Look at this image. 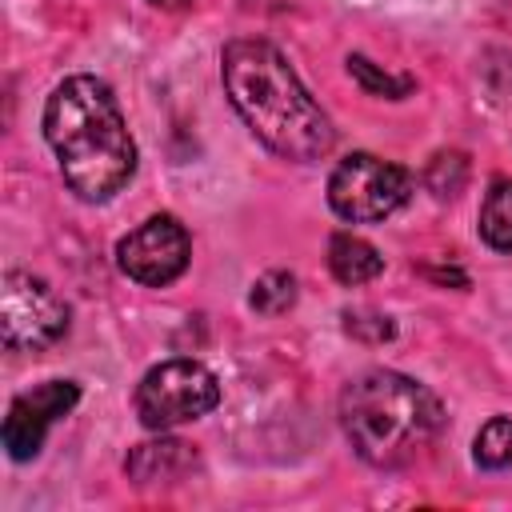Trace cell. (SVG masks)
Listing matches in <instances>:
<instances>
[{"label":"cell","instance_id":"15","mask_svg":"<svg viewBox=\"0 0 512 512\" xmlns=\"http://www.w3.org/2000/svg\"><path fill=\"white\" fill-rule=\"evenodd\" d=\"M464 180H468V160H464V152H436L432 164H428V172H424V184H428L432 196H440V200L456 196V192L464 188Z\"/></svg>","mask_w":512,"mask_h":512},{"label":"cell","instance_id":"10","mask_svg":"<svg viewBox=\"0 0 512 512\" xmlns=\"http://www.w3.org/2000/svg\"><path fill=\"white\" fill-rule=\"evenodd\" d=\"M328 272L348 284V288H360L368 280H376L384 272V256L364 240V236H352V232H336L328 240Z\"/></svg>","mask_w":512,"mask_h":512},{"label":"cell","instance_id":"1","mask_svg":"<svg viewBox=\"0 0 512 512\" xmlns=\"http://www.w3.org/2000/svg\"><path fill=\"white\" fill-rule=\"evenodd\" d=\"M220 80L248 132L280 160L312 164L332 152L336 128L328 112L312 100L276 44L228 40L220 52Z\"/></svg>","mask_w":512,"mask_h":512},{"label":"cell","instance_id":"7","mask_svg":"<svg viewBox=\"0 0 512 512\" xmlns=\"http://www.w3.org/2000/svg\"><path fill=\"white\" fill-rule=\"evenodd\" d=\"M192 256V240L184 232V224L168 212L148 216L144 224H136L128 236H120L116 244V264L128 280L144 284V288H164L172 284Z\"/></svg>","mask_w":512,"mask_h":512},{"label":"cell","instance_id":"16","mask_svg":"<svg viewBox=\"0 0 512 512\" xmlns=\"http://www.w3.org/2000/svg\"><path fill=\"white\" fill-rule=\"evenodd\" d=\"M344 328H348V336H360V340H372V344H384V340H392V332H396V324H392L388 316L368 312V308L344 312Z\"/></svg>","mask_w":512,"mask_h":512},{"label":"cell","instance_id":"17","mask_svg":"<svg viewBox=\"0 0 512 512\" xmlns=\"http://www.w3.org/2000/svg\"><path fill=\"white\" fill-rule=\"evenodd\" d=\"M156 8H180V4H188V0H152Z\"/></svg>","mask_w":512,"mask_h":512},{"label":"cell","instance_id":"4","mask_svg":"<svg viewBox=\"0 0 512 512\" xmlns=\"http://www.w3.org/2000/svg\"><path fill=\"white\" fill-rule=\"evenodd\" d=\"M220 404V380L200 360H164L136 384V416L144 428L164 432L208 416Z\"/></svg>","mask_w":512,"mask_h":512},{"label":"cell","instance_id":"8","mask_svg":"<svg viewBox=\"0 0 512 512\" xmlns=\"http://www.w3.org/2000/svg\"><path fill=\"white\" fill-rule=\"evenodd\" d=\"M76 400H80V384L76 380H44L32 392H20L12 400V408H8V416H4V428H0L4 452L12 460H32L40 452L48 428L60 416H68L76 408Z\"/></svg>","mask_w":512,"mask_h":512},{"label":"cell","instance_id":"3","mask_svg":"<svg viewBox=\"0 0 512 512\" xmlns=\"http://www.w3.org/2000/svg\"><path fill=\"white\" fill-rule=\"evenodd\" d=\"M340 428L364 464L400 468L432 448L444 428V408L420 380L392 368H372L344 384Z\"/></svg>","mask_w":512,"mask_h":512},{"label":"cell","instance_id":"9","mask_svg":"<svg viewBox=\"0 0 512 512\" xmlns=\"http://www.w3.org/2000/svg\"><path fill=\"white\" fill-rule=\"evenodd\" d=\"M124 472L136 484H176L184 476L196 472V452L192 444L176 440V436H160V440H144L128 452Z\"/></svg>","mask_w":512,"mask_h":512},{"label":"cell","instance_id":"6","mask_svg":"<svg viewBox=\"0 0 512 512\" xmlns=\"http://www.w3.org/2000/svg\"><path fill=\"white\" fill-rule=\"evenodd\" d=\"M0 332L8 352H44L68 332V304L32 272H4Z\"/></svg>","mask_w":512,"mask_h":512},{"label":"cell","instance_id":"11","mask_svg":"<svg viewBox=\"0 0 512 512\" xmlns=\"http://www.w3.org/2000/svg\"><path fill=\"white\" fill-rule=\"evenodd\" d=\"M480 240L496 252H512V180H492L480 200Z\"/></svg>","mask_w":512,"mask_h":512},{"label":"cell","instance_id":"14","mask_svg":"<svg viewBox=\"0 0 512 512\" xmlns=\"http://www.w3.org/2000/svg\"><path fill=\"white\" fill-rule=\"evenodd\" d=\"M348 72H352V80L364 88V92H372V96H388V100H400V96H408L412 92V80L408 76H392V72H384V68H376L368 56H348Z\"/></svg>","mask_w":512,"mask_h":512},{"label":"cell","instance_id":"13","mask_svg":"<svg viewBox=\"0 0 512 512\" xmlns=\"http://www.w3.org/2000/svg\"><path fill=\"white\" fill-rule=\"evenodd\" d=\"M472 456L480 468H508L512 464V416H492L476 440H472Z\"/></svg>","mask_w":512,"mask_h":512},{"label":"cell","instance_id":"2","mask_svg":"<svg viewBox=\"0 0 512 512\" xmlns=\"http://www.w3.org/2000/svg\"><path fill=\"white\" fill-rule=\"evenodd\" d=\"M44 140L56 152L64 184L84 204L112 200L136 172V140L112 96L96 76H68L44 104Z\"/></svg>","mask_w":512,"mask_h":512},{"label":"cell","instance_id":"12","mask_svg":"<svg viewBox=\"0 0 512 512\" xmlns=\"http://www.w3.org/2000/svg\"><path fill=\"white\" fill-rule=\"evenodd\" d=\"M296 304V276L292 272H264L256 284H252V292H248V308L252 312H260V316H280V312H288Z\"/></svg>","mask_w":512,"mask_h":512},{"label":"cell","instance_id":"5","mask_svg":"<svg viewBox=\"0 0 512 512\" xmlns=\"http://www.w3.org/2000/svg\"><path fill=\"white\" fill-rule=\"evenodd\" d=\"M412 192V176L372 152L344 156L328 176V204L348 224H376L388 220Z\"/></svg>","mask_w":512,"mask_h":512}]
</instances>
